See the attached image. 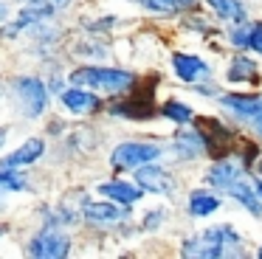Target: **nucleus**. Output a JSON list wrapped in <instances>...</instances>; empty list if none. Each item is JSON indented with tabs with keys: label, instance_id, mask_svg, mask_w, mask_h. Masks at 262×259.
<instances>
[{
	"label": "nucleus",
	"instance_id": "f257e3e1",
	"mask_svg": "<svg viewBox=\"0 0 262 259\" xmlns=\"http://www.w3.org/2000/svg\"><path fill=\"white\" fill-rule=\"evenodd\" d=\"M74 84H85L93 90H107V93H119L133 84V73L119 71V68H79L71 73Z\"/></svg>",
	"mask_w": 262,
	"mask_h": 259
},
{
	"label": "nucleus",
	"instance_id": "f03ea898",
	"mask_svg": "<svg viewBox=\"0 0 262 259\" xmlns=\"http://www.w3.org/2000/svg\"><path fill=\"white\" fill-rule=\"evenodd\" d=\"M228 242H237V234H234L228 225H217V228L206 231V234L194 236L183 245V256H223V248Z\"/></svg>",
	"mask_w": 262,
	"mask_h": 259
},
{
	"label": "nucleus",
	"instance_id": "7ed1b4c3",
	"mask_svg": "<svg viewBox=\"0 0 262 259\" xmlns=\"http://www.w3.org/2000/svg\"><path fill=\"white\" fill-rule=\"evenodd\" d=\"M14 93H17L20 104H23V113H26L29 118H37L42 110H46L48 90H46V84H42L40 79H34V76L17 79V84H14Z\"/></svg>",
	"mask_w": 262,
	"mask_h": 259
},
{
	"label": "nucleus",
	"instance_id": "20e7f679",
	"mask_svg": "<svg viewBox=\"0 0 262 259\" xmlns=\"http://www.w3.org/2000/svg\"><path fill=\"white\" fill-rule=\"evenodd\" d=\"M161 155V146L155 144H121L113 149V166L119 169H136L155 161Z\"/></svg>",
	"mask_w": 262,
	"mask_h": 259
},
{
	"label": "nucleus",
	"instance_id": "39448f33",
	"mask_svg": "<svg viewBox=\"0 0 262 259\" xmlns=\"http://www.w3.org/2000/svg\"><path fill=\"white\" fill-rule=\"evenodd\" d=\"M68 236L57 234V231L46 228L42 234H37L34 240L29 242V253L31 256H42V259H59V256H68Z\"/></svg>",
	"mask_w": 262,
	"mask_h": 259
},
{
	"label": "nucleus",
	"instance_id": "423d86ee",
	"mask_svg": "<svg viewBox=\"0 0 262 259\" xmlns=\"http://www.w3.org/2000/svg\"><path fill=\"white\" fill-rule=\"evenodd\" d=\"M42 149H46V144H42L40 138H29L20 149H14L9 158H3L0 161V169H20V166H29V163H34L37 158L42 155Z\"/></svg>",
	"mask_w": 262,
	"mask_h": 259
},
{
	"label": "nucleus",
	"instance_id": "0eeeda50",
	"mask_svg": "<svg viewBox=\"0 0 262 259\" xmlns=\"http://www.w3.org/2000/svg\"><path fill=\"white\" fill-rule=\"evenodd\" d=\"M172 65H175V73L183 82H198L200 76H209V71H211L200 56H192V54H175Z\"/></svg>",
	"mask_w": 262,
	"mask_h": 259
},
{
	"label": "nucleus",
	"instance_id": "6e6552de",
	"mask_svg": "<svg viewBox=\"0 0 262 259\" xmlns=\"http://www.w3.org/2000/svg\"><path fill=\"white\" fill-rule=\"evenodd\" d=\"M239 172H243V169H239V163L223 161V163H217V166L209 169L206 180H209L211 186H217V189H231V186L239 180Z\"/></svg>",
	"mask_w": 262,
	"mask_h": 259
},
{
	"label": "nucleus",
	"instance_id": "1a4fd4ad",
	"mask_svg": "<svg viewBox=\"0 0 262 259\" xmlns=\"http://www.w3.org/2000/svg\"><path fill=\"white\" fill-rule=\"evenodd\" d=\"M136 180H138V186L141 189H147V191H169V175L164 172V169H158V166H138V175H136Z\"/></svg>",
	"mask_w": 262,
	"mask_h": 259
},
{
	"label": "nucleus",
	"instance_id": "9d476101",
	"mask_svg": "<svg viewBox=\"0 0 262 259\" xmlns=\"http://www.w3.org/2000/svg\"><path fill=\"white\" fill-rule=\"evenodd\" d=\"M223 107L234 110L237 116L254 118L262 113V96H223Z\"/></svg>",
	"mask_w": 262,
	"mask_h": 259
},
{
	"label": "nucleus",
	"instance_id": "9b49d317",
	"mask_svg": "<svg viewBox=\"0 0 262 259\" xmlns=\"http://www.w3.org/2000/svg\"><path fill=\"white\" fill-rule=\"evenodd\" d=\"M85 217L91 223H116V220H124V208L113 206V203H85Z\"/></svg>",
	"mask_w": 262,
	"mask_h": 259
},
{
	"label": "nucleus",
	"instance_id": "f8f14e48",
	"mask_svg": "<svg viewBox=\"0 0 262 259\" xmlns=\"http://www.w3.org/2000/svg\"><path fill=\"white\" fill-rule=\"evenodd\" d=\"M62 104L68 107L71 113H91L99 107V99L88 90H79V88H71L62 93Z\"/></svg>",
	"mask_w": 262,
	"mask_h": 259
},
{
	"label": "nucleus",
	"instance_id": "ddd939ff",
	"mask_svg": "<svg viewBox=\"0 0 262 259\" xmlns=\"http://www.w3.org/2000/svg\"><path fill=\"white\" fill-rule=\"evenodd\" d=\"M99 191L113 197L116 203H124V206H130V203H136L141 197V186H130V183H121V180L119 183H102Z\"/></svg>",
	"mask_w": 262,
	"mask_h": 259
},
{
	"label": "nucleus",
	"instance_id": "4468645a",
	"mask_svg": "<svg viewBox=\"0 0 262 259\" xmlns=\"http://www.w3.org/2000/svg\"><path fill=\"white\" fill-rule=\"evenodd\" d=\"M217 208H220V200L214 195H209V191H194L192 200H189V211L194 217H206V214L217 211Z\"/></svg>",
	"mask_w": 262,
	"mask_h": 259
},
{
	"label": "nucleus",
	"instance_id": "2eb2a0df",
	"mask_svg": "<svg viewBox=\"0 0 262 259\" xmlns=\"http://www.w3.org/2000/svg\"><path fill=\"white\" fill-rule=\"evenodd\" d=\"M209 6L223 17V20H231V23H243L245 20V9L239 0H209Z\"/></svg>",
	"mask_w": 262,
	"mask_h": 259
},
{
	"label": "nucleus",
	"instance_id": "dca6fc26",
	"mask_svg": "<svg viewBox=\"0 0 262 259\" xmlns=\"http://www.w3.org/2000/svg\"><path fill=\"white\" fill-rule=\"evenodd\" d=\"M228 82H251V79L256 76V65L251 59H245V56H237V59H231V68H228Z\"/></svg>",
	"mask_w": 262,
	"mask_h": 259
},
{
	"label": "nucleus",
	"instance_id": "f3484780",
	"mask_svg": "<svg viewBox=\"0 0 262 259\" xmlns=\"http://www.w3.org/2000/svg\"><path fill=\"white\" fill-rule=\"evenodd\" d=\"M228 191H231V197H237V200L243 203V206L248 208V211H254V214H262V206H259V200H256V197H254V191H251L248 186L243 183V180H237V183H234Z\"/></svg>",
	"mask_w": 262,
	"mask_h": 259
},
{
	"label": "nucleus",
	"instance_id": "a211bd4d",
	"mask_svg": "<svg viewBox=\"0 0 262 259\" xmlns=\"http://www.w3.org/2000/svg\"><path fill=\"white\" fill-rule=\"evenodd\" d=\"M26 178L23 175H12V169H0V203L6 197V191H20L26 189Z\"/></svg>",
	"mask_w": 262,
	"mask_h": 259
},
{
	"label": "nucleus",
	"instance_id": "6ab92c4d",
	"mask_svg": "<svg viewBox=\"0 0 262 259\" xmlns=\"http://www.w3.org/2000/svg\"><path fill=\"white\" fill-rule=\"evenodd\" d=\"M161 113H164L166 118H172V121H178V124L192 121V107H189V104H181V101H166Z\"/></svg>",
	"mask_w": 262,
	"mask_h": 259
},
{
	"label": "nucleus",
	"instance_id": "aec40b11",
	"mask_svg": "<svg viewBox=\"0 0 262 259\" xmlns=\"http://www.w3.org/2000/svg\"><path fill=\"white\" fill-rule=\"evenodd\" d=\"M138 3L147 6V9H152V11H158V14H172V11L178 9L175 0H138Z\"/></svg>",
	"mask_w": 262,
	"mask_h": 259
},
{
	"label": "nucleus",
	"instance_id": "412c9836",
	"mask_svg": "<svg viewBox=\"0 0 262 259\" xmlns=\"http://www.w3.org/2000/svg\"><path fill=\"white\" fill-rule=\"evenodd\" d=\"M245 48H254L262 54V23H254L248 28V42H245Z\"/></svg>",
	"mask_w": 262,
	"mask_h": 259
},
{
	"label": "nucleus",
	"instance_id": "4be33fe9",
	"mask_svg": "<svg viewBox=\"0 0 262 259\" xmlns=\"http://www.w3.org/2000/svg\"><path fill=\"white\" fill-rule=\"evenodd\" d=\"M29 6H40V9L46 11H54V9H62V6H68L71 0H26Z\"/></svg>",
	"mask_w": 262,
	"mask_h": 259
},
{
	"label": "nucleus",
	"instance_id": "5701e85b",
	"mask_svg": "<svg viewBox=\"0 0 262 259\" xmlns=\"http://www.w3.org/2000/svg\"><path fill=\"white\" fill-rule=\"evenodd\" d=\"M3 141H6V127H0V146H3Z\"/></svg>",
	"mask_w": 262,
	"mask_h": 259
},
{
	"label": "nucleus",
	"instance_id": "b1692460",
	"mask_svg": "<svg viewBox=\"0 0 262 259\" xmlns=\"http://www.w3.org/2000/svg\"><path fill=\"white\" fill-rule=\"evenodd\" d=\"M175 3H178V6H192L194 0H175Z\"/></svg>",
	"mask_w": 262,
	"mask_h": 259
},
{
	"label": "nucleus",
	"instance_id": "393cba45",
	"mask_svg": "<svg viewBox=\"0 0 262 259\" xmlns=\"http://www.w3.org/2000/svg\"><path fill=\"white\" fill-rule=\"evenodd\" d=\"M3 17H6V6L0 3V23H3Z\"/></svg>",
	"mask_w": 262,
	"mask_h": 259
},
{
	"label": "nucleus",
	"instance_id": "a878e982",
	"mask_svg": "<svg viewBox=\"0 0 262 259\" xmlns=\"http://www.w3.org/2000/svg\"><path fill=\"white\" fill-rule=\"evenodd\" d=\"M256 130H259V135H262V113H259V121H256Z\"/></svg>",
	"mask_w": 262,
	"mask_h": 259
},
{
	"label": "nucleus",
	"instance_id": "bb28decb",
	"mask_svg": "<svg viewBox=\"0 0 262 259\" xmlns=\"http://www.w3.org/2000/svg\"><path fill=\"white\" fill-rule=\"evenodd\" d=\"M256 191H259V197H262V180H259V183H256Z\"/></svg>",
	"mask_w": 262,
	"mask_h": 259
},
{
	"label": "nucleus",
	"instance_id": "cd10ccee",
	"mask_svg": "<svg viewBox=\"0 0 262 259\" xmlns=\"http://www.w3.org/2000/svg\"><path fill=\"white\" fill-rule=\"evenodd\" d=\"M259 259H262V248H259Z\"/></svg>",
	"mask_w": 262,
	"mask_h": 259
},
{
	"label": "nucleus",
	"instance_id": "c85d7f7f",
	"mask_svg": "<svg viewBox=\"0 0 262 259\" xmlns=\"http://www.w3.org/2000/svg\"><path fill=\"white\" fill-rule=\"evenodd\" d=\"M259 172H262V161H259Z\"/></svg>",
	"mask_w": 262,
	"mask_h": 259
},
{
	"label": "nucleus",
	"instance_id": "c756f323",
	"mask_svg": "<svg viewBox=\"0 0 262 259\" xmlns=\"http://www.w3.org/2000/svg\"><path fill=\"white\" fill-rule=\"evenodd\" d=\"M0 234H3V228H0Z\"/></svg>",
	"mask_w": 262,
	"mask_h": 259
}]
</instances>
